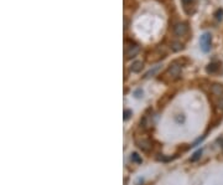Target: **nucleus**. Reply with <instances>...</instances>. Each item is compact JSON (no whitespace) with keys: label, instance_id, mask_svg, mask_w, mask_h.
<instances>
[{"label":"nucleus","instance_id":"14","mask_svg":"<svg viewBox=\"0 0 223 185\" xmlns=\"http://www.w3.org/2000/svg\"><path fill=\"white\" fill-rule=\"evenodd\" d=\"M215 16H216L217 20H222V18H223V9H218L215 12Z\"/></svg>","mask_w":223,"mask_h":185},{"label":"nucleus","instance_id":"10","mask_svg":"<svg viewBox=\"0 0 223 185\" xmlns=\"http://www.w3.org/2000/svg\"><path fill=\"white\" fill-rule=\"evenodd\" d=\"M132 160L135 162V163H138V164H141V162H143V159L139 156L138 153H133V154H132Z\"/></svg>","mask_w":223,"mask_h":185},{"label":"nucleus","instance_id":"16","mask_svg":"<svg viewBox=\"0 0 223 185\" xmlns=\"http://www.w3.org/2000/svg\"><path fill=\"white\" fill-rule=\"evenodd\" d=\"M217 107H218V108H221V109L223 111V98H221V99L218 101V103H217Z\"/></svg>","mask_w":223,"mask_h":185},{"label":"nucleus","instance_id":"13","mask_svg":"<svg viewBox=\"0 0 223 185\" xmlns=\"http://www.w3.org/2000/svg\"><path fill=\"white\" fill-rule=\"evenodd\" d=\"M160 67H161V66H155V67H154V69H152L151 71H149V72H148V73L145 75V77L148 78V77H150V76H152L154 73H156L157 71H159V70H160Z\"/></svg>","mask_w":223,"mask_h":185},{"label":"nucleus","instance_id":"5","mask_svg":"<svg viewBox=\"0 0 223 185\" xmlns=\"http://www.w3.org/2000/svg\"><path fill=\"white\" fill-rule=\"evenodd\" d=\"M136 144H138V147L144 152H149L151 149V142L149 140V138H141V139L136 138Z\"/></svg>","mask_w":223,"mask_h":185},{"label":"nucleus","instance_id":"15","mask_svg":"<svg viewBox=\"0 0 223 185\" xmlns=\"http://www.w3.org/2000/svg\"><path fill=\"white\" fill-rule=\"evenodd\" d=\"M132 113H133V112L130 111V109H125V111H124V119H125V121L129 119L130 116H132Z\"/></svg>","mask_w":223,"mask_h":185},{"label":"nucleus","instance_id":"9","mask_svg":"<svg viewBox=\"0 0 223 185\" xmlns=\"http://www.w3.org/2000/svg\"><path fill=\"white\" fill-rule=\"evenodd\" d=\"M182 4H183V9H185V11L187 12V14H190V9L192 5H193V2L195 0H181Z\"/></svg>","mask_w":223,"mask_h":185},{"label":"nucleus","instance_id":"12","mask_svg":"<svg viewBox=\"0 0 223 185\" xmlns=\"http://www.w3.org/2000/svg\"><path fill=\"white\" fill-rule=\"evenodd\" d=\"M201 154H202V149H200V150H197L195 154H193V156L191 158V162H196V160H198L200 158H201Z\"/></svg>","mask_w":223,"mask_h":185},{"label":"nucleus","instance_id":"8","mask_svg":"<svg viewBox=\"0 0 223 185\" xmlns=\"http://www.w3.org/2000/svg\"><path fill=\"white\" fill-rule=\"evenodd\" d=\"M143 62L141 61H135L133 65H132V67H130V70H132V72H134V73H139L141 70H143Z\"/></svg>","mask_w":223,"mask_h":185},{"label":"nucleus","instance_id":"1","mask_svg":"<svg viewBox=\"0 0 223 185\" xmlns=\"http://www.w3.org/2000/svg\"><path fill=\"white\" fill-rule=\"evenodd\" d=\"M181 69H182V66H181V65H177L176 62H174V63H171V65L169 66L167 71L165 72V76H166V77H169V80L174 81V80H176V78L180 76V73H181Z\"/></svg>","mask_w":223,"mask_h":185},{"label":"nucleus","instance_id":"4","mask_svg":"<svg viewBox=\"0 0 223 185\" xmlns=\"http://www.w3.org/2000/svg\"><path fill=\"white\" fill-rule=\"evenodd\" d=\"M187 32H189V26H187L186 22H177L174 26V34L179 37L187 35Z\"/></svg>","mask_w":223,"mask_h":185},{"label":"nucleus","instance_id":"2","mask_svg":"<svg viewBox=\"0 0 223 185\" xmlns=\"http://www.w3.org/2000/svg\"><path fill=\"white\" fill-rule=\"evenodd\" d=\"M211 44H212V36L209 32H205L200 37V46L203 52H208L211 50Z\"/></svg>","mask_w":223,"mask_h":185},{"label":"nucleus","instance_id":"3","mask_svg":"<svg viewBox=\"0 0 223 185\" xmlns=\"http://www.w3.org/2000/svg\"><path fill=\"white\" fill-rule=\"evenodd\" d=\"M139 51H140V47L138 46V45H135V44H130V45H128V41H125V49H124V52H125V59L128 60V59H133V57H135L138 54H139Z\"/></svg>","mask_w":223,"mask_h":185},{"label":"nucleus","instance_id":"6","mask_svg":"<svg viewBox=\"0 0 223 185\" xmlns=\"http://www.w3.org/2000/svg\"><path fill=\"white\" fill-rule=\"evenodd\" d=\"M211 92L215 95V96H223V85H219V83H215L212 85L211 87Z\"/></svg>","mask_w":223,"mask_h":185},{"label":"nucleus","instance_id":"7","mask_svg":"<svg viewBox=\"0 0 223 185\" xmlns=\"http://www.w3.org/2000/svg\"><path fill=\"white\" fill-rule=\"evenodd\" d=\"M218 70H219V63H217V62L209 63V65H207V67H206L207 73H216V72H218Z\"/></svg>","mask_w":223,"mask_h":185},{"label":"nucleus","instance_id":"11","mask_svg":"<svg viewBox=\"0 0 223 185\" xmlns=\"http://www.w3.org/2000/svg\"><path fill=\"white\" fill-rule=\"evenodd\" d=\"M171 49H172L174 51H180V50L183 49V46H182V44H180V42H172V44H171Z\"/></svg>","mask_w":223,"mask_h":185}]
</instances>
